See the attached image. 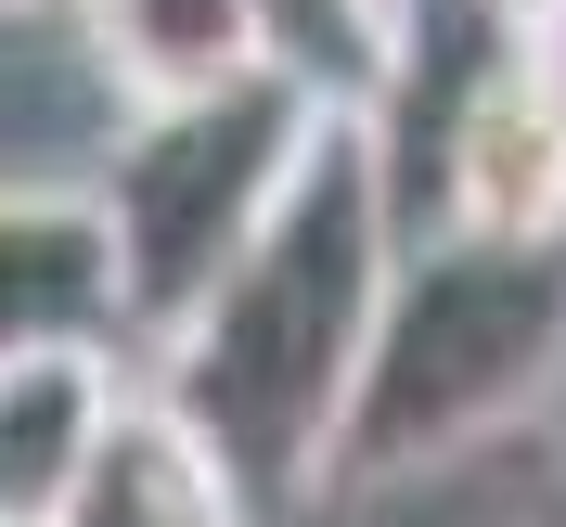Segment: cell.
Segmentation results:
<instances>
[{
  "instance_id": "1",
  "label": "cell",
  "mask_w": 566,
  "mask_h": 527,
  "mask_svg": "<svg viewBox=\"0 0 566 527\" xmlns=\"http://www.w3.org/2000/svg\"><path fill=\"white\" fill-rule=\"evenodd\" d=\"M399 245L412 232H399V180H387V116L322 104L310 155L271 193V219L245 232V257L155 335L142 387L219 451V476L258 515L271 502H322V463H335V424H348V387H360Z\"/></svg>"
},
{
  "instance_id": "2",
  "label": "cell",
  "mask_w": 566,
  "mask_h": 527,
  "mask_svg": "<svg viewBox=\"0 0 566 527\" xmlns=\"http://www.w3.org/2000/svg\"><path fill=\"white\" fill-rule=\"evenodd\" d=\"M566 412V245H463L412 232L360 348L322 502H399L424 476L528 451Z\"/></svg>"
},
{
  "instance_id": "3",
  "label": "cell",
  "mask_w": 566,
  "mask_h": 527,
  "mask_svg": "<svg viewBox=\"0 0 566 527\" xmlns=\"http://www.w3.org/2000/svg\"><path fill=\"white\" fill-rule=\"evenodd\" d=\"M322 104H360V91H322L310 65H258L232 91H193V104H142L116 129L91 207H104L116 245V309H129V348H155L193 296H207L245 232L271 219V193L296 180Z\"/></svg>"
},
{
  "instance_id": "4",
  "label": "cell",
  "mask_w": 566,
  "mask_h": 527,
  "mask_svg": "<svg viewBox=\"0 0 566 527\" xmlns=\"http://www.w3.org/2000/svg\"><path fill=\"white\" fill-rule=\"evenodd\" d=\"M399 232H463V245H566V52L554 39L476 27V65L438 104V180Z\"/></svg>"
},
{
  "instance_id": "5",
  "label": "cell",
  "mask_w": 566,
  "mask_h": 527,
  "mask_svg": "<svg viewBox=\"0 0 566 527\" xmlns=\"http://www.w3.org/2000/svg\"><path fill=\"white\" fill-rule=\"evenodd\" d=\"M39 348H129L116 245L91 193L0 180V360H39Z\"/></svg>"
},
{
  "instance_id": "6",
  "label": "cell",
  "mask_w": 566,
  "mask_h": 527,
  "mask_svg": "<svg viewBox=\"0 0 566 527\" xmlns=\"http://www.w3.org/2000/svg\"><path fill=\"white\" fill-rule=\"evenodd\" d=\"M77 39H91L104 91L142 116L283 65V0H77Z\"/></svg>"
},
{
  "instance_id": "7",
  "label": "cell",
  "mask_w": 566,
  "mask_h": 527,
  "mask_svg": "<svg viewBox=\"0 0 566 527\" xmlns=\"http://www.w3.org/2000/svg\"><path fill=\"white\" fill-rule=\"evenodd\" d=\"M116 399H129V360L116 348H39L0 360V527H52L104 451Z\"/></svg>"
},
{
  "instance_id": "8",
  "label": "cell",
  "mask_w": 566,
  "mask_h": 527,
  "mask_svg": "<svg viewBox=\"0 0 566 527\" xmlns=\"http://www.w3.org/2000/svg\"><path fill=\"white\" fill-rule=\"evenodd\" d=\"M52 527H258V502L232 489V476H219V451L129 373V399H116V424H104V451H91V476H77V502H65Z\"/></svg>"
},
{
  "instance_id": "9",
  "label": "cell",
  "mask_w": 566,
  "mask_h": 527,
  "mask_svg": "<svg viewBox=\"0 0 566 527\" xmlns=\"http://www.w3.org/2000/svg\"><path fill=\"white\" fill-rule=\"evenodd\" d=\"M554 13L566 0H476V27H502V39H554Z\"/></svg>"
},
{
  "instance_id": "10",
  "label": "cell",
  "mask_w": 566,
  "mask_h": 527,
  "mask_svg": "<svg viewBox=\"0 0 566 527\" xmlns=\"http://www.w3.org/2000/svg\"><path fill=\"white\" fill-rule=\"evenodd\" d=\"M528 527H566V438L541 424V502H528Z\"/></svg>"
},
{
  "instance_id": "11",
  "label": "cell",
  "mask_w": 566,
  "mask_h": 527,
  "mask_svg": "<svg viewBox=\"0 0 566 527\" xmlns=\"http://www.w3.org/2000/svg\"><path fill=\"white\" fill-rule=\"evenodd\" d=\"M0 13H39V0H0Z\"/></svg>"
}]
</instances>
